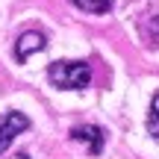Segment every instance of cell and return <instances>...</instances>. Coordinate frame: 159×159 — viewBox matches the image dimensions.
Instances as JSON below:
<instances>
[{"mask_svg": "<svg viewBox=\"0 0 159 159\" xmlns=\"http://www.w3.org/2000/svg\"><path fill=\"white\" fill-rule=\"evenodd\" d=\"M47 77L56 89H68V91H80V89H89L91 83V68L89 62H50L47 68Z\"/></svg>", "mask_w": 159, "mask_h": 159, "instance_id": "cell-1", "label": "cell"}, {"mask_svg": "<svg viewBox=\"0 0 159 159\" xmlns=\"http://www.w3.org/2000/svg\"><path fill=\"white\" fill-rule=\"evenodd\" d=\"M148 133L159 139V91L153 94V100H150V112H148Z\"/></svg>", "mask_w": 159, "mask_h": 159, "instance_id": "cell-6", "label": "cell"}, {"mask_svg": "<svg viewBox=\"0 0 159 159\" xmlns=\"http://www.w3.org/2000/svg\"><path fill=\"white\" fill-rule=\"evenodd\" d=\"M153 33H156V39H159V18L153 21Z\"/></svg>", "mask_w": 159, "mask_h": 159, "instance_id": "cell-7", "label": "cell"}, {"mask_svg": "<svg viewBox=\"0 0 159 159\" xmlns=\"http://www.w3.org/2000/svg\"><path fill=\"white\" fill-rule=\"evenodd\" d=\"M27 127H30V118L24 112H15V109H12V112L0 115V153H3L12 144V139H15L18 133H24Z\"/></svg>", "mask_w": 159, "mask_h": 159, "instance_id": "cell-2", "label": "cell"}, {"mask_svg": "<svg viewBox=\"0 0 159 159\" xmlns=\"http://www.w3.org/2000/svg\"><path fill=\"white\" fill-rule=\"evenodd\" d=\"M71 3L83 12H91V15H103L112 9V0H71Z\"/></svg>", "mask_w": 159, "mask_h": 159, "instance_id": "cell-5", "label": "cell"}, {"mask_svg": "<svg viewBox=\"0 0 159 159\" xmlns=\"http://www.w3.org/2000/svg\"><path fill=\"white\" fill-rule=\"evenodd\" d=\"M71 139L89 144V153L91 156L100 153V150H103V142H106L103 130H100V127H94V124H80V127H74V130H71Z\"/></svg>", "mask_w": 159, "mask_h": 159, "instance_id": "cell-3", "label": "cell"}, {"mask_svg": "<svg viewBox=\"0 0 159 159\" xmlns=\"http://www.w3.org/2000/svg\"><path fill=\"white\" fill-rule=\"evenodd\" d=\"M44 35L41 33H24L21 39H18V44H15V56H18V62H27L30 59V53H35V50H44Z\"/></svg>", "mask_w": 159, "mask_h": 159, "instance_id": "cell-4", "label": "cell"}]
</instances>
